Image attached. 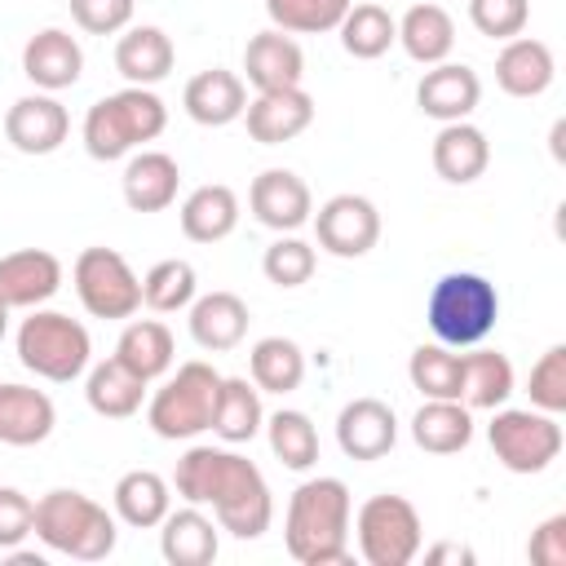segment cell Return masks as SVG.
I'll use <instances>...</instances> for the list:
<instances>
[{"label":"cell","instance_id":"31","mask_svg":"<svg viewBox=\"0 0 566 566\" xmlns=\"http://www.w3.org/2000/svg\"><path fill=\"white\" fill-rule=\"evenodd\" d=\"M84 398H88V407H93L97 416H106V420H128V416H137L142 402H146V380L133 376V371L111 354V358H102V363L88 367Z\"/></svg>","mask_w":566,"mask_h":566},{"label":"cell","instance_id":"37","mask_svg":"<svg viewBox=\"0 0 566 566\" xmlns=\"http://www.w3.org/2000/svg\"><path fill=\"white\" fill-rule=\"evenodd\" d=\"M336 31H340L345 53H349V57H363V62L389 53V44L398 40V22H394V13H389L385 4H371V0L349 4Z\"/></svg>","mask_w":566,"mask_h":566},{"label":"cell","instance_id":"2","mask_svg":"<svg viewBox=\"0 0 566 566\" xmlns=\"http://www.w3.org/2000/svg\"><path fill=\"white\" fill-rule=\"evenodd\" d=\"M349 486L340 478H310L292 491L283 517V544L301 566L349 562Z\"/></svg>","mask_w":566,"mask_h":566},{"label":"cell","instance_id":"13","mask_svg":"<svg viewBox=\"0 0 566 566\" xmlns=\"http://www.w3.org/2000/svg\"><path fill=\"white\" fill-rule=\"evenodd\" d=\"M482 102V80L473 66L464 62H438L420 75L416 84V106L438 119V124H455V119H469Z\"/></svg>","mask_w":566,"mask_h":566},{"label":"cell","instance_id":"30","mask_svg":"<svg viewBox=\"0 0 566 566\" xmlns=\"http://www.w3.org/2000/svg\"><path fill=\"white\" fill-rule=\"evenodd\" d=\"M239 226V195L221 181H208L181 203V234L190 243H221Z\"/></svg>","mask_w":566,"mask_h":566},{"label":"cell","instance_id":"6","mask_svg":"<svg viewBox=\"0 0 566 566\" xmlns=\"http://www.w3.org/2000/svg\"><path fill=\"white\" fill-rule=\"evenodd\" d=\"M18 358L27 371L53 385H71L75 376L88 371L93 363V340L88 327L62 310H31L18 327Z\"/></svg>","mask_w":566,"mask_h":566},{"label":"cell","instance_id":"42","mask_svg":"<svg viewBox=\"0 0 566 566\" xmlns=\"http://www.w3.org/2000/svg\"><path fill=\"white\" fill-rule=\"evenodd\" d=\"M314 265H318L314 243H305V239H296V234H279V239L265 248V256H261V270H265V279H270L274 287H301V283H310Z\"/></svg>","mask_w":566,"mask_h":566},{"label":"cell","instance_id":"1","mask_svg":"<svg viewBox=\"0 0 566 566\" xmlns=\"http://www.w3.org/2000/svg\"><path fill=\"white\" fill-rule=\"evenodd\" d=\"M172 486L186 504H208L217 513V526L234 539H261L274 522L265 473L230 447H190L177 460Z\"/></svg>","mask_w":566,"mask_h":566},{"label":"cell","instance_id":"14","mask_svg":"<svg viewBox=\"0 0 566 566\" xmlns=\"http://www.w3.org/2000/svg\"><path fill=\"white\" fill-rule=\"evenodd\" d=\"M71 133V115L53 93H31L18 97L4 115V137L22 155H53Z\"/></svg>","mask_w":566,"mask_h":566},{"label":"cell","instance_id":"32","mask_svg":"<svg viewBox=\"0 0 566 566\" xmlns=\"http://www.w3.org/2000/svg\"><path fill=\"white\" fill-rule=\"evenodd\" d=\"M265 424V411H261V389L243 376H221V389H217V407H212V433L230 447L239 442H252Z\"/></svg>","mask_w":566,"mask_h":566},{"label":"cell","instance_id":"7","mask_svg":"<svg viewBox=\"0 0 566 566\" xmlns=\"http://www.w3.org/2000/svg\"><path fill=\"white\" fill-rule=\"evenodd\" d=\"M217 389H221V371H212L208 363H181L177 376H168L150 402H146V424L177 442V438H195L212 424V407H217Z\"/></svg>","mask_w":566,"mask_h":566},{"label":"cell","instance_id":"40","mask_svg":"<svg viewBox=\"0 0 566 566\" xmlns=\"http://www.w3.org/2000/svg\"><path fill=\"white\" fill-rule=\"evenodd\" d=\"M460 371L464 358L451 345H420L407 363V376L424 398H460Z\"/></svg>","mask_w":566,"mask_h":566},{"label":"cell","instance_id":"19","mask_svg":"<svg viewBox=\"0 0 566 566\" xmlns=\"http://www.w3.org/2000/svg\"><path fill=\"white\" fill-rule=\"evenodd\" d=\"M243 71H248V84L256 93H270V88H296L301 75H305V53L301 44L270 27V31H256L248 44H243Z\"/></svg>","mask_w":566,"mask_h":566},{"label":"cell","instance_id":"12","mask_svg":"<svg viewBox=\"0 0 566 566\" xmlns=\"http://www.w3.org/2000/svg\"><path fill=\"white\" fill-rule=\"evenodd\" d=\"M248 208H252V217H256L265 230L292 234V230H301V226L310 221L314 195H310V186H305L292 168H265L261 177H252Z\"/></svg>","mask_w":566,"mask_h":566},{"label":"cell","instance_id":"25","mask_svg":"<svg viewBox=\"0 0 566 566\" xmlns=\"http://www.w3.org/2000/svg\"><path fill=\"white\" fill-rule=\"evenodd\" d=\"M190 336L199 349L226 354L248 336V305L234 292H203L190 301Z\"/></svg>","mask_w":566,"mask_h":566},{"label":"cell","instance_id":"46","mask_svg":"<svg viewBox=\"0 0 566 566\" xmlns=\"http://www.w3.org/2000/svg\"><path fill=\"white\" fill-rule=\"evenodd\" d=\"M35 526V504L18 486H0V553L18 548Z\"/></svg>","mask_w":566,"mask_h":566},{"label":"cell","instance_id":"10","mask_svg":"<svg viewBox=\"0 0 566 566\" xmlns=\"http://www.w3.org/2000/svg\"><path fill=\"white\" fill-rule=\"evenodd\" d=\"M71 283L93 318H133L142 310V279L115 248H84L71 265Z\"/></svg>","mask_w":566,"mask_h":566},{"label":"cell","instance_id":"47","mask_svg":"<svg viewBox=\"0 0 566 566\" xmlns=\"http://www.w3.org/2000/svg\"><path fill=\"white\" fill-rule=\"evenodd\" d=\"M526 557L535 566H566V513H553L531 531Z\"/></svg>","mask_w":566,"mask_h":566},{"label":"cell","instance_id":"9","mask_svg":"<svg viewBox=\"0 0 566 566\" xmlns=\"http://www.w3.org/2000/svg\"><path fill=\"white\" fill-rule=\"evenodd\" d=\"M354 531H358V553L367 566H407L420 544H424V526H420V513L407 495H371L358 517H354Z\"/></svg>","mask_w":566,"mask_h":566},{"label":"cell","instance_id":"34","mask_svg":"<svg viewBox=\"0 0 566 566\" xmlns=\"http://www.w3.org/2000/svg\"><path fill=\"white\" fill-rule=\"evenodd\" d=\"M115 358H119L133 376H142V380L150 385V380H159V376L172 367L177 345H172V332H168L159 318H137V323H128V327L119 332Z\"/></svg>","mask_w":566,"mask_h":566},{"label":"cell","instance_id":"29","mask_svg":"<svg viewBox=\"0 0 566 566\" xmlns=\"http://www.w3.org/2000/svg\"><path fill=\"white\" fill-rule=\"evenodd\" d=\"M398 44L407 49L411 62L420 66H438L451 57L455 49V22L442 4H411L402 18H398Z\"/></svg>","mask_w":566,"mask_h":566},{"label":"cell","instance_id":"3","mask_svg":"<svg viewBox=\"0 0 566 566\" xmlns=\"http://www.w3.org/2000/svg\"><path fill=\"white\" fill-rule=\"evenodd\" d=\"M31 531L44 539V548L75 557V562H102L115 553V539H119L115 517L97 500H88L84 491H66V486L35 500V526Z\"/></svg>","mask_w":566,"mask_h":566},{"label":"cell","instance_id":"17","mask_svg":"<svg viewBox=\"0 0 566 566\" xmlns=\"http://www.w3.org/2000/svg\"><path fill=\"white\" fill-rule=\"evenodd\" d=\"M336 442L349 460H380L398 442V420L394 407L380 398H354L336 416Z\"/></svg>","mask_w":566,"mask_h":566},{"label":"cell","instance_id":"41","mask_svg":"<svg viewBox=\"0 0 566 566\" xmlns=\"http://www.w3.org/2000/svg\"><path fill=\"white\" fill-rule=\"evenodd\" d=\"M349 4L354 0H265V13L287 35H318V31H336Z\"/></svg>","mask_w":566,"mask_h":566},{"label":"cell","instance_id":"23","mask_svg":"<svg viewBox=\"0 0 566 566\" xmlns=\"http://www.w3.org/2000/svg\"><path fill=\"white\" fill-rule=\"evenodd\" d=\"M124 203L133 212H164L172 199H177V186H181V168L172 155L164 150H137L128 164H124Z\"/></svg>","mask_w":566,"mask_h":566},{"label":"cell","instance_id":"39","mask_svg":"<svg viewBox=\"0 0 566 566\" xmlns=\"http://www.w3.org/2000/svg\"><path fill=\"white\" fill-rule=\"evenodd\" d=\"M199 292V274L190 261L172 256V261H159L146 270L142 279V305H150L155 314H177V310H190Z\"/></svg>","mask_w":566,"mask_h":566},{"label":"cell","instance_id":"8","mask_svg":"<svg viewBox=\"0 0 566 566\" xmlns=\"http://www.w3.org/2000/svg\"><path fill=\"white\" fill-rule=\"evenodd\" d=\"M486 442L509 473H544L562 455V424L535 407H495Z\"/></svg>","mask_w":566,"mask_h":566},{"label":"cell","instance_id":"45","mask_svg":"<svg viewBox=\"0 0 566 566\" xmlns=\"http://www.w3.org/2000/svg\"><path fill=\"white\" fill-rule=\"evenodd\" d=\"M137 0H71V18L88 31V35H115L133 22Z\"/></svg>","mask_w":566,"mask_h":566},{"label":"cell","instance_id":"43","mask_svg":"<svg viewBox=\"0 0 566 566\" xmlns=\"http://www.w3.org/2000/svg\"><path fill=\"white\" fill-rule=\"evenodd\" d=\"M526 394H531L535 411H548V416L566 411V345H548L539 354V363L531 367Z\"/></svg>","mask_w":566,"mask_h":566},{"label":"cell","instance_id":"49","mask_svg":"<svg viewBox=\"0 0 566 566\" xmlns=\"http://www.w3.org/2000/svg\"><path fill=\"white\" fill-rule=\"evenodd\" d=\"M4 332H9V310L0 305V340H4Z\"/></svg>","mask_w":566,"mask_h":566},{"label":"cell","instance_id":"21","mask_svg":"<svg viewBox=\"0 0 566 566\" xmlns=\"http://www.w3.org/2000/svg\"><path fill=\"white\" fill-rule=\"evenodd\" d=\"M553 75H557V62L544 40H535V35L504 40V49L495 57V84L509 97H539V93H548Z\"/></svg>","mask_w":566,"mask_h":566},{"label":"cell","instance_id":"24","mask_svg":"<svg viewBox=\"0 0 566 566\" xmlns=\"http://www.w3.org/2000/svg\"><path fill=\"white\" fill-rule=\"evenodd\" d=\"M57 411L44 389L31 385H0V442L4 447H35L53 433Z\"/></svg>","mask_w":566,"mask_h":566},{"label":"cell","instance_id":"16","mask_svg":"<svg viewBox=\"0 0 566 566\" xmlns=\"http://www.w3.org/2000/svg\"><path fill=\"white\" fill-rule=\"evenodd\" d=\"M248 119V137L261 142V146H283L292 137H301L310 124H314V97L296 84V88H270V93H256L243 111Z\"/></svg>","mask_w":566,"mask_h":566},{"label":"cell","instance_id":"11","mask_svg":"<svg viewBox=\"0 0 566 566\" xmlns=\"http://www.w3.org/2000/svg\"><path fill=\"white\" fill-rule=\"evenodd\" d=\"M314 234H318V248L340 256V261H354V256H367L380 239V212L367 195H332L318 212H314Z\"/></svg>","mask_w":566,"mask_h":566},{"label":"cell","instance_id":"26","mask_svg":"<svg viewBox=\"0 0 566 566\" xmlns=\"http://www.w3.org/2000/svg\"><path fill=\"white\" fill-rule=\"evenodd\" d=\"M217 548V526L208 513H199V504L168 509V517L159 522V553L168 566H208Z\"/></svg>","mask_w":566,"mask_h":566},{"label":"cell","instance_id":"22","mask_svg":"<svg viewBox=\"0 0 566 566\" xmlns=\"http://www.w3.org/2000/svg\"><path fill=\"white\" fill-rule=\"evenodd\" d=\"M491 164V142L478 124L469 119H455V124H442L438 137H433V172L451 186H469L486 172Z\"/></svg>","mask_w":566,"mask_h":566},{"label":"cell","instance_id":"15","mask_svg":"<svg viewBox=\"0 0 566 566\" xmlns=\"http://www.w3.org/2000/svg\"><path fill=\"white\" fill-rule=\"evenodd\" d=\"M62 287V261L44 248H18L0 256V305L35 310Z\"/></svg>","mask_w":566,"mask_h":566},{"label":"cell","instance_id":"33","mask_svg":"<svg viewBox=\"0 0 566 566\" xmlns=\"http://www.w3.org/2000/svg\"><path fill=\"white\" fill-rule=\"evenodd\" d=\"M115 517L124 526H137V531H150L168 517L172 509V486L155 473V469H128L119 482H115Z\"/></svg>","mask_w":566,"mask_h":566},{"label":"cell","instance_id":"20","mask_svg":"<svg viewBox=\"0 0 566 566\" xmlns=\"http://www.w3.org/2000/svg\"><path fill=\"white\" fill-rule=\"evenodd\" d=\"M181 106H186V115H190L195 124H203V128H226V124L243 119V111H248V84H243L234 71L212 66V71H199V75L186 84Z\"/></svg>","mask_w":566,"mask_h":566},{"label":"cell","instance_id":"18","mask_svg":"<svg viewBox=\"0 0 566 566\" xmlns=\"http://www.w3.org/2000/svg\"><path fill=\"white\" fill-rule=\"evenodd\" d=\"M80 71H84V49H80V40H75L71 31H62V27L35 31V35L27 40V49H22V75H27L35 88H44V93L71 88V84L80 80Z\"/></svg>","mask_w":566,"mask_h":566},{"label":"cell","instance_id":"44","mask_svg":"<svg viewBox=\"0 0 566 566\" xmlns=\"http://www.w3.org/2000/svg\"><path fill=\"white\" fill-rule=\"evenodd\" d=\"M531 0H469V22L486 40H513L526 31Z\"/></svg>","mask_w":566,"mask_h":566},{"label":"cell","instance_id":"35","mask_svg":"<svg viewBox=\"0 0 566 566\" xmlns=\"http://www.w3.org/2000/svg\"><path fill=\"white\" fill-rule=\"evenodd\" d=\"M464 371H460V402L469 411H495L509 402L513 394V363L500 349H473L460 354Z\"/></svg>","mask_w":566,"mask_h":566},{"label":"cell","instance_id":"27","mask_svg":"<svg viewBox=\"0 0 566 566\" xmlns=\"http://www.w3.org/2000/svg\"><path fill=\"white\" fill-rule=\"evenodd\" d=\"M411 438L429 455H455L473 442V411L460 398H424L411 416Z\"/></svg>","mask_w":566,"mask_h":566},{"label":"cell","instance_id":"38","mask_svg":"<svg viewBox=\"0 0 566 566\" xmlns=\"http://www.w3.org/2000/svg\"><path fill=\"white\" fill-rule=\"evenodd\" d=\"M265 438H270V451L279 455V464L292 473H305L318 460V429L305 411H292V407L274 411L265 420Z\"/></svg>","mask_w":566,"mask_h":566},{"label":"cell","instance_id":"4","mask_svg":"<svg viewBox=\"0 0 566 566\" xmlns=\"http://www.w3.org/2000/svg\"><path fill=\"white\" fill-rule=\"evenodd\" d=\"M424 318H429L438 345H451V349L482 345L500 318V292L486 274L451 270L433 283V292L424 301Z\"/></svg>","mask_w":566,"mask_h":566},{"label":"cell","instance_id":"28","mask_svg":"<svg viewBox=\"0 0 566 566\" xmlns=\"http://www.w3.org/2000/svg\"><path fill=\"white\" fill-rule=\"evenodd\" d=\"M172 57H177V49H172L168 31H159V27H128L115 44V71L137 88L159 84L172 71Z\"/></svg>","mask_w":566,"mask_h":566},{"label":"cell","instance_id":"5","mask_svg":"<svg viewBox=\"0 0 566 566\" xmlns=\"http://www.w3.org/2000/svg\"><path fill=\"white\" fill-rule=\"evenodd\" d=\"M168 128V106L150 93V88H119L102 102L88 106L84 115V150L102 164L124 159L128 150H137L142 142H155Z\"/></svg>","mask_w":566,"mask_h":566},{"label":"cell","instance_id":"48","mask_svg":"<svg viewBox=\"0 0 566 566\" xmlns=\"http://www.w3.org/2000/svg\"><path fill=\"white\" fill-rule=\"evenodd\" d=\"M424 562H460V566H469L473 548H464V544H433V548H424Z\"/></svg>","mask_w":566,"mask_h":566},{"label":"cell","instance_id":"36","mask_svg":"<svg viewBox=\"0 0 566 566\" xmlns=\"http://www.w3.org/2000/svg\"><path fill=\"white\" fill-rule=\"evenodd\" d=\"M248 371H252V385L256 389H265V394H292L305 380V354L287 336H261L252 345V354H248Z\"/></svg>","mask_w":566,"mask_h":566}]
</instances>
